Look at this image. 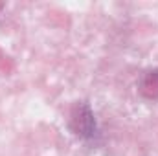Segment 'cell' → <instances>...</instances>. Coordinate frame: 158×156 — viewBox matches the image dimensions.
Masks as SVG:
<instances>
[{
	"label": "cell",
	"instance_id": "6da1fadb",
	"mask_svg": "<svg viewBox=\"0 0 158 156\" xmlns=\"http://www.w3.org/2000/svg\"><path fill=\"white\" fill-rule=\"evenodd\" d=\"M70 125H72L74 132H76L77 136H81V138H90V136H94V132H96V121H94V116H92L88 105L77 103V105L72 109Z\"/></svg>",
	"mask_w": 158,
	"mask_h": 156
},
{
	"label": "cell",
	"instance_id": "7a4b0ae2",
	"mask_svg": "<svg viewBox=\"0 0 158 156\" xmlns=\"http://www.w3.org/2000/svg\"><path fill=\"white\" fill-rule=\"evenodd\" d=\"M142 94L149 99H158V70L149 72L142 81Z\"/></svg>",
	"mask_w": 158,
	"mask_h": 156
},
{
	"label": "cell",
	"instance_id": "3957f363",
	"mask_svg": "<svg viewBox=\"0 0 158 156\" xmlns=\"http://www.w3.org/2000/svg\"><path fill=\"white\" fill-rule=\"evenodd\" d=\"M0 70H4V72H9L11 70V63H9V59L0 51Z\"/></svg>",
	"mask_w": 158,
	"mask_h": 156
},
{
	"label": "cell",
	"instance_id": "277c9868",
	"mask_svg": "<svg viewBox=\"0 0 158 156\" xmlns=\"http://www.w3.org/2000/svg\"><path fill=\"white\" fill-rule=\"evenodd\" d=\"M0 9H2V4H0Z\"/></svg>",
	"mask_w": 158,
	"mask_h": 156
}]
</instances>
